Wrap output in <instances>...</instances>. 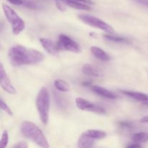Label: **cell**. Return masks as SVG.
I'll use <instances>...</instances> for the list:
<instances>
[{"instance_id": "obj_7", "label": "cell", "mask_w": 148, "mask_h": 148, "mask_svg": "<svg viewBox=\"0 0 148 148\" xmlns=\"http://www.w3.org/2000/svg\"><path fill=\"white\" fill-rule=\"evenodd\" d=\"M75 103L77 108L82 111H90L98 114H104L106 113V110L103 107L90 103L82 98H77Z\"/></svg>"}, {"instance_id": "obj_10", "label": "cell", "mask_w": 148, "mask_h": 148, "mask_svg": "<svg viewBox=\"0 0 148 148\" xmlns=\"http://www.w3.org/2000/svg\"><path fill=\"white\" fill-rule=\"evenodd\" d=\"M91 89L94 92L97 94V95H99L101 96L104 97V98H108V99H112L114 100L117 98L116 95L114 93L111 91L108 90L106 88H104L103 87L98 86V85H91L90 86Z\"/></svg>"}, {"instance_id": "obj_29", "label": "cell", "mask_w": 148, "mask_h": 148, "mask_svg": "<svg viewBox=\"0 0 148 148\" xmlns=\"http://www.w3.org/2000/svg\"><path fill=\"white\" fill-rule=\"evenodd\" d=\"M76 1H79V2L84 3V4H93L94 2L92 1V0H76Z\"/></svg>"}, {"instance_id": "obj_31", "label": "cell", "mask_w": 148, "mask_h": 148, "mask_svg": "<svg viewBox=\"0 0 148 148\" xmlns=\"http://www.w3.org/2000/svg\"><path fill=\"white\" fill-rule=\"evenodd\" d=\"M82 85H84V86H91V85H92V84H91L90 82H85L82 83Z\"/></svg>"}, {"instance_id": "obj_15", "label": "cell", "mask_w": 148, "mask_h": 148, "mask_svg": "<svg viewBox=\"0 0 148 148\" xmlns=\"http://www.w3.org/2000/svg\"><path fill=\"white\" fill-rule=\"evenodd\" d=\"M63 1L67 6L72 7V8L76 9V10H91V7H90L89 4H84V3L79 2V1H76V0H63Z\"/></svg>"}, {"instance_id": "obj_9", "label": "cell", "mask_w": 148, "mask_h": 148, "mask_svg": "<svg viewBox=\"0 0 148 148\" xmlns=\"http://www.w3.org/2000/svg\"><path fill=\"white\" fill-rule=\"evenodd\" d=\"M39 41L41 43V46H43V49L49 53L53 56H56L58 53V49L56 48V44L53 43L50 39L45 38H41L39 39Z\"/></svg>"}, {"instance_id": "obj_30", "label": "cell", "mask_w": 148, "mask_h": 148, "mask_svg": "<svg viewBox=\"0 0 148 148\" xmlns=\"http://www.w3.org/2000/svg\"><path fill=\"white\" fill-rule=\"evenodd\" d=\"M140 122H141V123H148V116H146L143 117L142 119H140Z\"/></svg>"}, {"instance_id": "obj_22", "label": "cell", "mask_w": 148, "mask_h": 148, "mask_svg": "<svg viewBox=\"0 0 148 148\" xmlns=\"http://www.w3.org/2000/svg\"><path fill=\"white\" fill-rule=\"evenodd\" d=\"M0 105H1V108L4 112H6V114H9L10 116H13V113L12 111L11 108L9 107V106L4 102V101L3 100L2 98H1V101H0Z\"/></svg>"}, {"instance_id": "obj_4", "label": "cell", "mask_w": 148, "mask_h": 148, "mask_svg": "<svg viewBox=\"0 0 148 148\" xmlns=\"http://www.w3.org/2000/svg\"><path fill=\"white\" fill-rule=\"evenodd\" d=\"M2 8L7 20L12 25L13 34L19 35L22 31L24 30L25 27V23L24 20L10 6L4 4H2Z\"/></svg>"}, {"instance_id": "obj_3", "label": "cell", "mask_w": 148, "mask_h": 148, "mask_svg": "<svg viewBox=\"0 0 148 148\" xmlns=\"http://www.w3.org/2000/svg\"><path fill=\"white\" fill-rule=\"evenodd\" d=\"M36 104L40 120L44 124H47L49 123L50 110V95L47 88L43 87L39 90Z\"/></svg>"}, {"instance_id": "obj_20", "label": "cell", "mask_w": 148, "mask_h": 148, "mask_svg": "<svg viewBox=\"0 0 148 148\" xmlns=\"http://www.w3.org/2000/svg\"><path fill=\"white\" fill-rule=\"evenodd\" d=\"M9 143V134L7 130H4L1 136V142H0V147L1 148H4L7 146Z\"/></svg>"}, {"instance_id": "obj_33", "label": "cell", "mask_w": 148, "mask_h": 148, "mask_svg": "<svg viewBox=\"0 0 148 148\" xmlns=\"http://www.w3.org/2000/svg\"><path fill=\"white\" fill-rule=\"evenodd\" d=\"M56 1H60V0H56ZM61 1H63V0H61Z\"/></svg>"}, {"instance_id": "obj_2", "label": "cell", "mask_w": 148, "mask_h": 148, "mask_svg": "<svg viewBox=\"0 0 148 148\" xmlns=\"http://www.w3.org/2000/svg\"><path fill=\"white\" fill-rule=\"evenodd\" d=\"M20 132L25 137L31 140L40 147H50L42 130L34 123L28 121H23L20 126Z\"/></svg>"}, {"instance_id": "obj_12", "label": "cell", "mask_w": 148, "mask_h": 148, "mask_svg": "<svg viewBox=\"0 0 148 148\" xmlns=\"http://www.w3.org/2000/svg\"><path fill=\"white\" fill-rule=\"evenodd\" d=\"M95 140L82 133L78 139L77 145L79 147H92L95 145Z\"/></svg>"}, {"instance_id": "obj_14", "label": "cell", "mask_w": 148, "mask_h": 148, "mask_svg": "<svg viewBox=\"0 0 148 148\" xmlns=\"http://www.w3.org/2000/svg\"><path fill=\"white\" fill-rule=\"evenodd\" d=\"M82 72L84 75H88L90 77H98L101 76V73L99 71L93 66L92 65L90 64H85L82 66Z\"/></svg>"}, {"instance_id": "obj_18", "label": "cell", "mask_w": 148, "mask_h": 148, "mask_svg": "<svg viewBox=\"0 0 148 148\" xmlns=\"http://www.w3.org/2000/svg\"><path fill=\"white\" fill-rule=\"evenodd\" d=\"M132 140L133 142L137 143H147L148 141V133L147 132H137L132 136Z\"/></svg>"}, {"instance_id": "obj_27", "label": "cell", "mask_w": 148, "mask_h": 148, "mask_svg": "<svg viewBox=\"0 0 148 148\" xmlns=\"http://www.w3.org/2000/svg\"><path fill=\"white\" fill-rule=\"evenodd\" d=\"M56 7H57V8L59 9V10H61V11H64V10H66L64 7V4H62L61 2H59V1H56Z\"/></svg>"}, {"instance_id": "obj_24", "label": "cell", "mask_w": 148, "mask_h": 148, "mask_svg": "<svg viewBox=\"0 0 148 148\" xmlns=\"http://www.w3.org/2000/svg\"><path fill=\"white\" fill-rule=\"evenodd\" d=\"M119 125L121 126V127H123V128H131L132 127V125L131 123H130L129 121H121V122H119Z\"/></svg>"}, {"instance_id": "obj_13", "label": "cell", "mask_w": 148, "mask_h": 148, "mask_svg": "<svg viewBox=\"0 0 148 148\" xmlns=\"http://www.w3.org/2000/svg\"><path fill=\"white\" fill-rule=\"evenodd\" d=\"M121 92L124 94V95H127V96L130 97V98L137 100V101H142V102L148 101V95L147 94L143 93V92H134V91L131 90H121Z\"/></svg>"}, {"instance_id": "obj_11", "label": "cell", "mask_w": 148, "mask_h": 148, "mask_svg": "<svg viewBox=\"0 0 148 148\" xmlns=\"http://www.w3.org/2000/svg\"><path fill=\"white\" fill-rule=\"evenodd\" d=\"M90 51L96 59L103 62H108L111 60V56L101 48L98 46H91Z\"/></svg>"}, {"instance_id": "obj_8", "label": "cell", "mask_w": 148, "mask_h": 148, "mask_svg": "<svg viewBox=\"0 0 148 148\" xmlns=\"http://www.w3.org/2000/svg\"><path fill=\"white\" fill-rule=\"evenodd\" d=\"M0 85H1V88L9 94L14 95L17 92L15 88L12 85L7 72L4 70L2 63L0 64Z\"/></svg>"}, {"instance_id": "obj_17", "label": "cell", "mask_w": 148, "mask_h": 148, "mask_svg": "<svg viewBox=\"0 0 148 148\" xmlns=\"http://www.w3.org/2000/svg\"><path fill=\"white\" fill-rule=\"evenodd\" d=\"M54 87L56 90L64 92H69V90H70V87H69L67 82L61 79H56L54 81Z\"/></svg>"}, {"instance_id": "obj_21", "label": "cell", "mask_w": 148, "mask_h": 148, "mask_svg": "<svg viewBox=\"0 0 148 148\" xmlns=\"http://www.w3.org/2000/svg\"><path fill=\"white\" fill-rule=\"evenodd\" d=\"M23 6L29 9H32V10H37V9L40 8V6L37 3L34 2V1H31V0H24Z\"/></svg>"}, {"instance_id": "obj_32", "label": "cell", "mask_w": 148, "mask_h": 148, "mask_svg": "<svg viewBox=\"0 0 148 148\" xmlns=\"http://www.w3.org/2000/svg\"><path fill=\"white\" fill-rule=\"evenodd\" d=\"M143 104H145V105L146 106H148V101H144V102H143Z\"/></svg>"}, {"instance_id": "obj_5", "label": "cell", "mask_w": 148, "mask_h": 148, "mask_svg": "<svg viewBox=\"0 0 148 148\" xmlns=\"http://www.w3.org/2000/svg\"><path fill=\"white\" fill-rule=\"evenodd\" d=\"M78 17H79V19L82 23H85L88 25L93 27L95 28L99 29V30H103V31L106 32V33H114V30L110 25H108V23H106L105 21L98 18V17H96L92 15H90V14H79Z\"/></svg>"}, {"instance_id": "obj_23", "label": "cell", "mask_w": 148, "mask_h": 148, "mask_svg": "<svg viewBox=\"0 0 148 148\" xmlns=\"http://www.w3.org/2000/svg\"><path fill=\"white\" fill-rule=\"evenodd\" d=\"M27 147H28V145H27L26 142L20 141L13 146V148H27Z\"/></svg>"}, {"instance_id": "obj_25", "label": "cell", "mask_w": 148, "mask_h": 148, "mask_svg": "<svg viewBox=\"0 0 148 148\" xmlns=\"http://www.w3.org/2000/svg\"><path fill=\"white\" fill-rule=\"evenodd\" d=\"M7 1L14 5H23L24 2V0H7Z\"/></svg>"}, {"instance_id": "obj_16", "label": "cell", "mask_w": 148, "mask_h": 148, "mask_svg": "<svg viewBox=\"0 0 148 148\" xmlns=\"http://www.w3.org/2000/svg\"><path fill=\"white\" fill-rule=\"evenodd\" d=\"M83 134L91 137V138H92L95 140H101V139L105 138L107 135L106 132L98 130H88L85 131V132H83Z\"/></svg>"}, {"instance_id": "obj_1", "label": "cell", "mask_w": 148, "mask_h": 148, "mask_svg": "<svg viewBox=\"0 0 148 148\" xmlns=\"http://www.w3.org/2000/svg\"><path fill=\"white\" fill-rule=\"evenodd\" d=\"M9 59L14 66L36 64L43 62L44 55L36 49H27L21 45H15L9 50Z\"/></svg>"}, {"instance_id": "obj_19", "label": "cell", "mask_w": 148, "mask_h": 148, "mask_svg": "<svg viewBox=\"0 0 148 148\" xmlns=\"http://www.w3.org/2000/svg\"><path fill=\"white\" fill-rule=\"evenodd\" d=\"M103 37L105 38L106 39L111 41L117 42V43H129V40L127 38L122 37H119V36H114L111 35V33H108V34H103Z\"/></svg>"}, {"instance_id": "obj_28", "label": "cell", "mask_w": 148, "mask_h": 148, "mask_svg": "<svg viewBox=\"0 0 148 148\" xmlns=\"http://www.w3.org/2000/svg\"><path fill=\"white\" fill-rule=\"evenodd\" d=\"M141 147V145L140 143H132V144H130L129 145L127 146V147H130V148H134V147Z\"/></svg>"}, {"instance_id": "obj_6", "label": "cell", "mask_w": 148, "mask_h": 148, "mask_svg": "<svg viewBox=\"0 0 148 148\" xmlns=\"http://www.w3.org/2000/svg\"><path fill=\"white\" fill-rule=\"evenodd\" d=\"M56 44L59 51H67L73 53L81 52V47L79 43L66 35L61 34Z\"/></svg>"}, {"instance_id": "obj_26", "label": "cell", "mask_w": 148, "mask_h": 148, "mask_svg": "<svg viewBox=\"0 0 148 148\" xmlns=\"http://www.w3.org/2000/svg\"><path fill=\"white\" fill-rule=\"evenodd\" d=\"M134 1L137 3H138V4H140L142 5H144L148 7V0H134Z\"/></svg>"}]
</instances>
